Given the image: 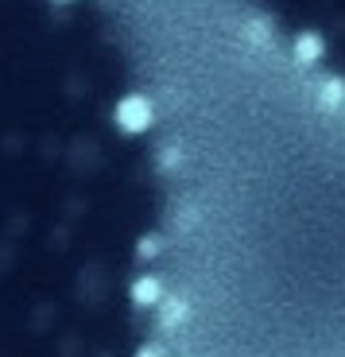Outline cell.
<instances>
[{
  "mask_svg": "<svg viewBox=\"0 0 345 357\" xmlns=\"http://www.w3.org/2000/svg\"><path fill=\"white\" fill-rule=\"evenodd\" d=\"M245 4L295 59L345 86V0H245Z\"/></svg>",
  "mask_w": 345,
  "mask_h": 357,
  "instance_id": "cell-1",
  "label": "cell"
}]
</instances>
